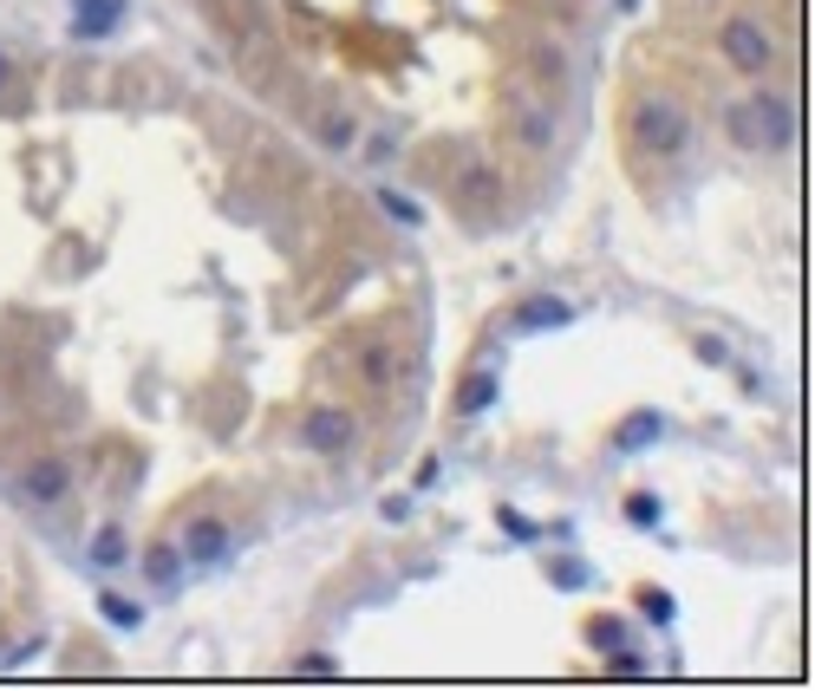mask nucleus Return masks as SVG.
<instances>
[{
	"mask_svg": "<svg viewBox=\"0 0 815 691\" xmlns=\"http://www.w3.org/2000/svg\"><path fill=\"white\" fill-rule=\"evenodd\" d=\"M575 320V307L568 300H555V294H542V300H522L516 307V333H542V326H568Z\"/></svg>",
	"mask_w": 815,
	"mask_h": 691,
	"instance_id": "6e6552de",
	"label": "nucleus"
},
{
	"mask_svg": "<svg viewBox=\"0 0 815 691\" xmlns=\"http://www.w3.org/2000/svg\"><path fill=\"white\" fill-rule=\"evenodd\" d=\"M98 614H104L111 627H144V607H131V601H118V594H104V601H98Z\"/></svg>",
	"mask_w": 815,
	"mask_h": 691,
	"instance_id": "f3484780",
	"label": "nucleus"
},
{
	"mask_svg": "<svg viewBox=\"0 0 815 691\" xmlns=\"http://www.w3.org/2000/svg\"><path fill=\"white\" fill-rule=\"evenodd\" d=\"M483 405H496V372H477V379L464 385V398H457V411H464V418H477Z\"/></svg>",
	"mask_w": 815,
	"mask_h": 691,
	"instance_id": "f8f14e48",
	"label": "nucleus"
},
{
	"mask_svg": "<svg viewBox=\"0 0 815 691\" xmlns=\"http://www.w3.org/2000/svg\"><path fill=\"white\" fill-rule=\"evenodd\" d=\"M503 529H509L516 542H535V522H522V516H503Z\"/></svg>",
	"mask_w": 815,
	"mask_h": 691,
	"instance_id": "b1692460",
	"label": "nucleus"
},
{
	"mask_svg": "<svg viewBox=\"0 0 815 691\" xmlns=\"http://www.w3.org/2000/svg\"><path fill=\"white\" fill-rule=\"evenodd\" d=\"M183 562H189V568L229 562V522H222V516H196V522L183 529Z\"/></svg>",
	"mask_w": 815,
	"mask_h": 691,
	"instance_id": "423d86ee",
	"label": "nucleus"
},
{
	"mask_svg": "<svg viewBox=\"0 0 815 691\" xmlns=\"http://www.w3.org/2000/svg\"><path fill=\"white\" fill-rule=\"evenodd\" d=\"M379 209H385L392 222H405V229H418V222H424V209H418L411 196H398V189H379Z\"/></svg>",
	"mask_w": 815,
	"mask_h": 691,
	"instance_id": "4468645a",
	"label": "nucleus"
},
{
	"mask_svg": "<svg viewBox=\"0 0 815 691\" xmlns=\"http://www.w3.org/2000/svg\"><path fill=\"white\" fill-rule=\"evenodd\" d=\"M294 673L300 679H339V659L333 653H307V659H294Z\"/></svg>",
	"mask_w": 815,
	"mask_h": 691,
	"instance_id": "a211bd4d",
	"label": "nucleus"
},
{
	"mask_svg": "<svg viewBox=\"0 0 815 691\" xmlns=\"http://www.w3.org/2000/svg\"><path fill=\"white\" fill-rule=\"evenodd\" d=\"M144 575H150L157 588H170V581L183 575V548H176V542H157V548L144 555Z\"/></svg>",
	"mask_w": 815,
	"mask_h": 691,
	"instance_id": "9d476101",
	"label": "nucleus"
},
{
	"mask_svg": "<svg viewBox=\"0 0 815 691\" xmlns=\"http://www.w3.org/2000/svg\"><path fill=\"white\" fill-rule=\"evenodd\" d=\"M718 52H725L738 72H751V78L777 65V39H770L757 20H725V33H718Z\"/></svg>",
	"mask_w": 815,
	"mask_h": 691,
	"instance_id": "7ed1b4c3",
	"label": "nucleus"
},
{
	"mask_svg": "<svg viewBox=\"0 0 815 691\" xmlns=\"http://www.w3.org/2000/svg\"><path fill=\"white\" fill-rule=\"evenodd\" d=\"M91 562H98V568H118V562H124V529L104 522V529L91 535Z\"/></svg>",
	"mask_w": 815,
	"mask_h": 691,
	"instance_id": "ddd939ff",
	"label": "nucleus"
},
{
	"mask_svg": "<svg viewBox=\"0 0 815 691\" xmlns=\"http://www.w3.org/2000/svg\"><path fill=\"white\" fill-rule=\"evenodd\" d=\"M464 196H470L477 209H483V202H496V176H490L483 163H477V170H464Z\"/></svg>",
	"mask_w": 815,
	"mask_h": 691,
	"instance_id": "dca6fc26",
	"label": "nucleus"
},
{
	"mask_svg": "<svg viewBox=\"0 0 815 691\" xmlns=\"http://www.w3.org/2000/svg\"><path fill=\"white\" fill-rule=\"evenodd\" d=\"M522 137H529V144H548V137H555V118H548V111H522Z\"/></svg>",
	"mask_w": 815,
	"mask_h": 691,
	"instance_id": "6ab92c4d",
	"label": "nucleus"
},
{
	"mask_svg": "<svg viewBox=\"0 0 815 691\" xmlns=\"http://www.w3.org/2000/svg\"><path fill=\"white\" fill-rule=\"evenodd\" d=\"M588 646H594V653H620V646H627V620H614V614L588 620Z\"/></svg>",
	"mask_w": 815,
	"mask_h": 691,
	"instance_id": "9b49d317",
	"label": "nucleus"
},
{
	"mask_svg": "<svg viewBox=\"0 0 815 691\" xmlns=\"http://www.w3.org/2000/svg\"><path fill=\"white\" fill-rule=\"evenodd\" d=\"M13 496H20V503H33V509L65 503V496H72V464H65V457H33V464L13 477Z\"/></svg>",
	"mask_w": 815,
	"mask_h": 691,
	"instance_id": "20e7f679",
	"label": "nucleus"
},
{
	"mask_svg": "<svg viewBox=\"0 0 815 691\" xmlns=\"http://www.w3.org/2000/svg\"><path fill=\"white\" fill-rule=\"evenodd\" d=\"M646 673V659H633V653H614V679H640Z\"/></svg>",
	"mask_w": 815,
	"mask_h": 691,
	"instance_id": "5701e85b",
	"label": "nucleus"
},
{
	"mask_svg": "<svg viewBox=\"0 0 815 691\" xmlns=\"http://www.w3.org/2000/svg\"><path fill=\"white\" fill-rule=\"evenodd\" d=\"M640 607H646L653 620H672V614H679V607H672V594H659V588H646V594H640Z\"/></svg>",
	"mask_w": 815,
	"mask_h": 691,
	"instance_id": "412c9836",
	"label": "nucleus"
},
{
	"mask_svg": "<svg viewBox=\"0 0 815 691\" xmlns=\"http://www.w3.org/2000/svg\"><path fill=\"white\" fill-rule=\"evenodd\" d=\"M725 124H731V144L751 150V157H777V150H790V137H797V111H790L783 91H751V98H738Z\"/></svg>",
	"mask_w": 815,
	"mask_h": 691,
	"instance_id": "f03ea898",
	"label": "nucleus"
},
{
	"mask_svg": "<svg viewBox=\"0 0 815 691\" xmlns=\"http://www.w3.org/2000/svg\"><path fill=\"white\" fill-rule=\"evenodd\" d=\"M353 137H359V131H353V118H326V144H339V150H346Z\"/></svg>",
	"mask_w": 815,
	"mask_h": 691,
	"instance_id": "4be33fe9",
	"label": "nucleus"
},
{
	"mask_svg": "<svg viewBox=\"0 0 815 691\" xmlns=\"http://www.w3.org/2000/svg\"><path fill=\"white\" fill-rule=\"evenodd\" d=\"M627 144H633L640 157H686V150H692V118H686V104L666 98V91H640V98L627 104Z\"/></svg>",
	"mask_w": 815,
	"mask_h": 691,
	"instance_id": "f257e3e1",
	"label": "nucleus"
},
{
	"mask_svg": "<svg viewBox=\"0 0 815 691\" xmlns=\"http://www.w3.org/2000/svg\"><path fill=\"white\" fill-rule=\"evenodd\" d=\"M7 78H13V59H7V52H0V85H7Z\"/></svg>",
	"mask_w": 815,
	"mask_h": 691,
	"instance_id": "393cba45",
	"label": "nucleus"
},
{
	"mask_svg": "<svg viewBox=\"0 0 815 691\" xmlns=\"http://www.w3.org/2000/svg\"><path fill=\"white\" fill-rule=\"evenodd\" d=\"M359 379H366V385H379V392H385V385H392V379H398V346H392V340H372V346H366V353H359Z\"/></svg>",
	"mask_w": 815,
	"mask_h": 691,
	"instance_id": "1a4fd4ad",
	"label": "nucleus"
},
{
	"mask_svg": "<svg viewBox=\"0 0 815 691\" xmlns=\"http://www.w3.org/2000/svg\"><path fill=\"white\" fill-rule=\"evenodd\" d=\"M653 437H659V418H653V411H640L633 424H620V437H614V444H620V451H640V444H653Z\"/></svg>",
	"mask_w": 815,
	"mask_h": 691,
	"instance_id": "2eb2a0df",
	"label": "nucleus"
},
{
	"mask_svg": "<svg viewBox=\"0 0 815 691\" xmlns=\"http://www.w3.org/2000/svg\"><path fill=\"white\" fill-rule=\"evenodd\" d=\"M353 437H359V418H353L346 405H320V411H307V418H300V444H307V451H320V457L353 451Z\"/></svg>",
	"mask_w": 815,
	"mask_h": 691,
	"instance_id": "39448f33",
	"label": "nucleus"
},
{
	"mask_svg": "<svg viewBox=\"0 0 815 691\" xmlns=\"http://www.w3.org/2000/svg\"><path fill=\"white\" fill-rule=\"evenodd\" d=\"M653 516H659V503H653V496H627V522L653 529Z\"/></svg>",
	"mask_w": 815,
	"mask_h": 691,
	"instance_id": "aec40b11",
	"label": "nucleus"
},
{
	"mask_svg": "<svg viewBox=\"0 0 815 691\" xmlns=\"http://www.w3.org/2000/svg\"><path fill=\"white\" fill-rule=\"evenodd\" d=\"M124 20V0H72V33L78 39H104Z\"/></svg>",
	"mask_w": 815,
	"mask_h": 691,
	"instance_id": "0eeeda50",
	"label": "nucleus"
}]
</instances>
